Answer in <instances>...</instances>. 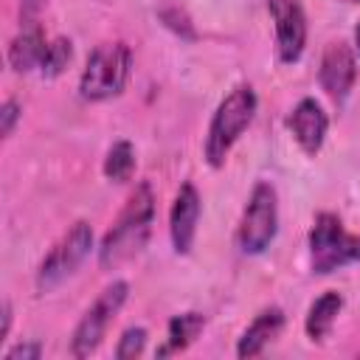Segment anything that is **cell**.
<instances>
[{
	"label": "cell",
	"mask_w": 360,
	"mask_h": 360,
	"mask_svg": "<svg viewBox=\"0 0 360 360\" xmlns=\"http://www.w3.org/2000/svg\"><path fill=\"white\" fill-rule=\"evenodd\" d=\"M152 217H155V197H152V188L146 183H141L132 191V197L127 200V205L118 214L115 225L107 231V236H104V242L98 248V264L104 270H112L121 262L132 259L146 245V236H149V228H152Z\"/></svg>",
	"instance_id": "cell-1"
},
{
	"label": "cell",
	"mask_w": 360,
	"mask_h": 360,
	"mask_svg": "<svg viewBox=\"0 0 360 360\" xmlns=\"http://www.w3.org/2000/svg\"><path fill=\"white\" fill-rule=\"evenodd\" d=\"M256 107H259V98L250 84H239L219 101V107L208 124V135H205V158L214 169H219L225 163L231 146L250 127Z\"/></svg>",
	"instance_id": "cell-2"
},
{
	"label": "cell",
	"mask_w": 360,
	"mask_h": 360,
	"mask_svg": "<svg viewBox=\"0 0 360 360\" xmlns=\"http://www.w3.org/2000/svg\"><path fill=\"white\" fill-rule=\"evenodd\" d=\"M309 262L318 276H326L349 262H360V233H349L340 217L329 211L318 214L309 231Z\"/></svg>",
	"instance_id": "cell-3"
},
{
	"label": "cell",
	"mask_w": 360,
	"mask_h": 360,
	"mask_svg": "<svg viewBox=\"0 0 360 360\" xmlns=\"http://www.w3.org/2000/svg\"><path fill=\"white\" fill-rule=\"evenodd\" d=\"M129 68H132V51L124 42L98 45L90 53L87 68L79 82L82 96L90 101H104L110 96H118L129 79Z\"/></svg>",
	"instance_id": "cell-4"
},
{
	"label": "cell",
	"mask_w": 360,
	"mask_h": 360,
	"mask_svg": "<svg viewBox=\"0 0 360 360\" xmlns=\"http://www.w3.org/2000/svg\"><path fill=\"white\" fill-rule=\"evenodd\" d=\"M278 231V202L276 188L270 183H256L250 191V200L242 211V222L236 231V242L242 253H264Z\"/></svg>",
	"instance_id": "cell-5"
},
{
	"label": "cell",
	"mask_w": 360,
	"mask_h": 360,
	"mask_svg": "<svg viewBox=\"0 0 360 360\" xmlns=\"http://www.w3.org/2000/svg\"><path fill=\"white\" fill-rule=\"evenodd\" d=\"M127 292H129L127 281H115V284H110V287L96 298V304L82 315L79 326L73 329V340H70L73 357H87V354H93V352L98 349V343H101L104 335H107V326L112 323V318H115L118 309L124 307Z\"/></svg>",
	"instance_id": "cell-6"
},
{
	"label": "cell",
	"mask_w": 360,
	"mask_h": 360,
	"mask_svg": "<svg viewBox=\"0 0 360 360\" xmlns=\"http://www.w3.org/2000/svg\"><path fill=\"white\" fill-rule=\"evenodd\" d=\"M93 248V231L87 222H76L53 248L51 253L45 256V262L39 264V273H37V287L45 292V290H53L56 284H62L90 253Z\"/></svg>",
	"instance_id": "cell-7"
},
{
	"label": "cell",
	"mask_w": 360,
	"mask_h": 360,
	"mask_svg": "<svg viewBox=\"0 0 360 360\" xmlns=\"http://www.w3.org/2000/svg\"><path fill=\"white\" fill-rule=\"evenodd\" d=\"M270 17L276 22V48L281 62H295L307 45V14L298 0H267Z\"/></svg>",
	"instance_id": "cell-8"
},
{
	"label": "cell",
	"mask_w": 360,
	"mask_h": 360,
	"mask_svg": "<svg viewBox=\"0 0 360 360\" xmlns=\"http://www.w3.org/2000/svg\"><path fill=\"white\" fill-rule=\"evenodd\" d=\"M318 79H321V87L335 98V101H343L357 79V62H354V53L346 42H329L326 51H323V59H321V70H318Z\"/></svg>",
	"instance_id": "cell-9"
},
{
	"label": "cell",
	"mask_w": 360,
	"mask_h": 360,
	"mask_svg": "<svg viewBox=\"0 0 360 360\" xmlns=\"http://www.w3.org/2000/svg\"><path fill=\"white\" fill-rule=\"evenodd\" d=\"M287 127L292 132V138L298 141V146L307 152V155H318L321 146H323V138H326V127H329V118L323 112V107L315 101V98H301L290 118H287Z\"/></svg>",
	"instance_id": "cell-10"
},
{
	"label": "cell",
	"mask_w": 360,
	"mask_h": 360,
	"mask_svg": "<svg viewBox=\"0 0 360 360\" xmlns=\"http://www.w3.org/2000/svg\"><path fill=\"white\" fill-rule=\"evenodd\" d=\"M197 219H200V194L191 183H183L174 205H172V217H169V231H172V245L177 253H188L194 245V233H197Z\"/></svg>",
	"instance_id": "cell-11"
},
{
	"label": "cell",
	"mask_w": 360,
	"mask_h": 360,
	"mask_svg": "<svg viewBox=\"0 0 360 360\" xmlns=\"http://www.w3.org/2000/svg\"><path fill=\"white\" fill-rule=\"evenodd\" d=\"M281 329H284V312H281L278 307H270V309L259 312V315L253 318V323L242 332L239 346H236V354H239V357H256V354H262V349H264L273 338H278Z\"/></svg>",
	"instance_id": "cell-12"
},
{
	"label": "cell",
	"mask_w": 360,
	"mask_h": 360,
	"mask_svg": "<svg viewBox=\"0 0 360 360\" xmlns=\"http://www.w3.org/2000/svg\"><path fill=\"white\" fill-rule=\"evenodd\" d=\"M48 53V42L42 37V31L37 25L25 28L8 48V62L17 73H25L31 68H42V59Z\"/></svg>",
	"instance_id": "cell-13"
},
{
	"label": "cell",
	"mask_w": 360,
	"mask_h": 360,
	"mask_svg": "<svg viewBox=\"0 0 360 360\" xmlns=\"http://www.w3.org/2000/svg\"><path fill=\"white\" fill-rule=\"evenodd\" d=\"M340 307H343L340 292L329 290V292L318 295V298L312 301L309 312H307V335H309L312 340H323V338L329 335V329H332V323H335Z\"/></svg>",
	"instance_id": "cell-14"
},
{
	"label": "cell",
	"mask_w": 360,
	"mask_h": 360,
	"mask_svg": "<svg viewBox=\"0 0 360 360\" xmlns=\"http://www.w3.org/2000/svg\"><path fill=\"white\" fill-rule=\"evenodd\" d=\"M202 326H205V318H202L200 312H186V315L172 318V321H169V340H166V346H163L158 354L163 357V354H172V352L186 349V346L202 332Z\"/></svg>",
	"instance_id": "cell-15"
},
{
	"label": "cell",
	"mask_w": 360,
	"mask_h": 360,
	"mask_svg": "<svg viewBox=\"0 0 360 360\" xmlns=\"http://www.w3.org/2000/svg\"><path fill=\"white\" fill-rule=\"evenodd\" d=\"M135 172V149L129 141H118L112 143V149L107 152V160H104V174L115 183H124L129 180Z\"/></svg>",
	"instance_id": "cell-16"
},
{
	"label": "cell",
	"mask_w": 360,
	"mask_h": 360,
	"mask_svg": "<svg viewBox=\"0 0 360 360\" xmlns=\"http://www.w3.org/2000/svg\"><path fill=\"white\" fill-rule=\"evenodd\" d=\"M70 56H73L70 42H68V39H53V42L48 45L45 59H42V73H45V76H59V73L68 68Z\"/></svg>",
	"instance_id": "cell-17"
},
{
	"label": "cell",
	"mask_w": 360,
	"mask_h": 360,
	"mask_svg": "<svg viewBox=\"0 0 360 360\" xmlns=\"http://www.w3.org/2000/svg\"><path fill=\"white\" fill-rule=\"evenodd\" d=\"M146 346V329L143 326H132L121 335L118 340V349H115V357L118 360H129V357H138Z\"/></svg>",
	"instance_id": "cell-18"
},
{
	"label": "cell",
	"mask_w": 360,
	"mask_h": 360,
	"mask_svg": "<svg viewBox=\"0 0 360 360\" xmlns=\"http://www.w3.org/2000/svg\"><path fill=\"white\" fill-rule=\"evenodd\" d=\"M0 132L3 135H11V129H14V124H17V118H20V107H17V101H6L3 104V110H0Z\"/></svg>",
	"instance_id": "cell-19"
},
{
	"label": "cell",
	"mask_w": 360,
	"mask_h": 360,
	"mask_svg": "<svg viewBox=\"0 0 360 360\" xmlns=\"http://www.w3.org/2000/svg\"><path fill=\"white\" fill-rule=\"evenodd\" d=\"M42 354V346L39 343H20V346H14V349H8L6 352V360H37Z\"/></svg>",
	"instance_id": "cell-20"
},
{
	"label": "cell",
	"mask_w": 360,
	"mask_h": 360,
	"mask_svg": "<svg viewBox=\"0 0 360 360\" xmlns=\"http://www.w3.org/2000/svg\"><path fill=\"white\" fill-rule=\"evenodd\" d=\"M354 39H357V48H360V25H357V31H354Z\"/></svg>",
	"instance_id": "cell-21"
},
{
	"label": "cell",
	"mask_w": 360,
	"mask_h": 360,
	"mask_svg": "<svg viewBox=\"0 0 360 360\" xmlns=\"http://www.w3.org/2000/svg\"><path fill=\"white\" fill-rule=\"evenodd\" d=\"M346 3H360V0H346Z\"/></svg>",
	"instance_id": "cell-22"
}]
</instances>
